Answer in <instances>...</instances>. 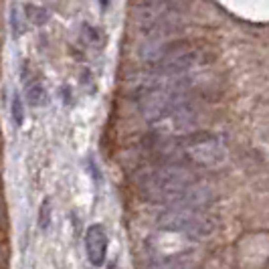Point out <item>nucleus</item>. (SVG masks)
I'll list each match as a JSON object with an SVG mask.
<instances>
[{
	"instance_id": "f257e3e1",
	"label": "nucleus",
	"mask_w": 269,
	"mask_h": 269,
	"mask_svg": "<svg viewBox=\"0 0 269 269\" xmlns=\"http://www.w3.org/2000/svg\"><path fill=\"white\" fill-rule=\"evenodd\" d=\"M142 97V114L146 122L158 132L174 134L176 138L198 132L203 116L184 91L182 81L154 87Z\"/></svg>"
},
{
	"instance_id": "f03ea898",
	"label": "nucleus",
	"mask_w": 269,
	"mask_h": 269,
	"mask_svg": "<svg viewBox=\"0 0 269 269\" xmlns=\"http://www.w3.org/2000/svg\"><path fill=\"white\" fill-rule=\"evenodd\" d=\"M140 184L150 200L166 205L168 209L203 211L215 200V192L207 184L198 182L196 176L180 164L154 168L144 174Z\"/></svg>"
},
{
	"instance_id": "7ed1b4c3",
	"label": "nucleus",
	"mask_w": 269,
	"mask_h": 269,
	"mask_svg": "<svg viewBox=\"0 0 269 269\" xmlns=\"http://www.w3.org/2000/svg\"><path fill=\"white\" fill-rule=\"evenodd\" d=\"M168 156L203 168H217L225 162L227 150L219 136H213L207 132H194L176 138L168 146Z\"/></svg>"
},
{
	"instance_id": "20e7f679",
	"label": "nucleus",
	"mask_w": 269,
	"mask_h": 269,
	"mask_svg": "<svg viewBox=\"0 0 269 269\" xmlns=\"http://www.w3.org/2000/svg\"><path fill=\"white\" fill-rule=\"evenodd\" d=\"M158 227L162 231L180 233L186 237L207 239L215 231V223L203 211H190V209H166L158 215Z\"/></svg>"
},
{
	"instance_id": "39448f33",
	"label": "nucleus",
	"mask_w": 269,
	"mask_h": 269,
	"mask_svg": "<svg viewBox=\"0 0 269 269\" xmlns=\"http://www.w3.org/2000/svg\"><path fill=\"white\" fill-rule=\"evenodd\" d=\"M200 61L198 51L194 49H170L166 47L164 55L158 59V71L166 77H180L186 71H190L192 67Z\"/></svg>"
},
{
	"instance_id": "423d86ee",
	"label": "nucleus",
	"mask_w": 269,
	"mask_h": 269,
	"mask_svg": "<svg viewBox=\"0 0 269 269\" xmlns=\"http://www.w3.org/2000/svg\"><path fill=\"white\" fill-rule=\"evenodd\" d=\"M107 233L101 225H93L89 227L87 233H85V253H87V259L91 265L95 267H101L105 257H107Z\"/></svg>"
},
{
	"instance_id": "0eeeda50",
	"label": "nucleus",
	"mask_w": 269,
	"mask_h": 269,
	"mask_svg": "<svg viewBox=\"0 0 269 269\" xmlns=\"http://www.w3.org/2000/svg\"><path fill=\"white\" fill-rule=\"evenodd\" d=\"M27 103L31 107H41L47 103V89L43 87V83L33 81L31 85H27Z\"/></svg>"
},
{
	"instance_id": "6e6552de",
	"label": "nucleus",
	"mask_w": 269,
	"mask_h": 269,
	"mask_svg": "<svg viewBox=\"0 0 269 269\" xmlns=\"http://www.w3.org/2000/svg\"><path fill=\"white\" fill-rule=\"evenodd\" d=\"M22 10L27 12V18L33 22V25H45V22L49 20V12L39 4H25Z\"/></svg>"
},
{
	"instance_id": "1a4fd4ad",
	"label": "nucleus",
	"mask_w": 269,
	"mask_h": 269,
	"mask_svg": "<svg viewBox=\"0 0 269 269\" xmlns=\"http://www.w3.org/2000/svg\"><path fill=\"white\" fill-rule=\"evenodd\" d=\"M188 259L190 255H180V257H170L168 261L154 263L150 269H188Z\"/></svg>"
},
{
	"instance_id": "9d476101",
	"label": "nucleus",
	"mask_w": 269,
	"mask_h": 269,
	"mask_svg": "<svg viewBox=\"0 0 269 269\" xmlns=\"http://www.w3.org/2000/svg\"><path fill=\"white\" fill-rule=\"evenodd\" d=\"M10 114H12V122L16 128L22 126V122H25V107H22V99L18 93L12 95V101H10Z\"/></svg>"
},
{
	"instance_id": "9b49d317",
	"label": "nucleus",
	"mask_w": 269,
	"mask_h": 269,
	"mask_svg": "<svg viewBox=\"0 0 269 269\" xmlns=\"http://www.w3.org/2000/svg\"><path fill=\"white\" fill-rule=\"evenodd\" d=\"M8 22H10V31L12 37L18 39L22 35V25H20V6H10V14H8Z\"/></svg>"
},
{
	"instance_id": "f8f14e48",
	"label": "nucleus",
	"mask_w": 269,
	"mask_h": 269,
	"mask_svg": "<svg viewBox=\"0 0 269 269\" xmlns=\"http://www.w3.org/2000/svg\"><path fill=\"white\" fill-rule=\"evenodd\" d=\"M51 225V200H45L41 205V213H39V227L45 231Z\"/></svg>"
},
{
	"instance_id": "ddd939ff",
	"label": "nucleus",
	"mask_w": 269,
	"mask_h": 269,
	"mask_svg": "<svg viewBox=\"0 0 269 269\" xmlns=\"http://www.w3.org/2000/svg\"><path fill=\"white\" fill-rule=\"evenodd\" d=\"M0 267H2V251H0Z\"/></svg>"
}]
</instances>
